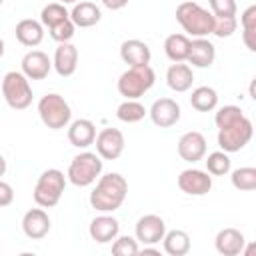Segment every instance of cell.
I'll list each match as a JSON object with an SVG mask.
<instances>
[{"mask_svg":"<svg viewBox=\"0 0 256 256\" xmlns=\"http://www.w3.org/2000/svg\"><path fill=\"white\" fill-rule=\"evenodd\" d=\"M14 34H16V40L22 46L34 48L44 40V24L38 22V20H32V18H24L16 24Z\"/></svg>","mask_w":256,"mask_h":256,"instance_id":"22","label":"cell"},{"mask_svg":"<svg viewBox=\"0 0 256 256\" xmlns=\"http://www.w3.org/2000/svg\"><path fill=\"white\" fill-rule=\"evenodd\" d=\"M120 58L128 66H146V64H150L152 52H150V48H148L146 42H142L138 38H130V40H124L122 42V46H120Z\"/></svg>","mask_w":256,"mask_h":256,"instance_id":"20","label":"cell"},{"mask_svg":"<svg viewBox=\"0 0 256 256\" xmlns=\"http://www.w3.org/2000/svg\"><path fill=\"white\" fill-rule=\"evenodd\" d=\"M12 198H14V190H12V186H10L8 182L2 180V182H0V206H2V208L10 206Z\"/></svg>","mask_w":256,"mask_h":256,"instance_id":"37","label":"cell"},{"mask_svg":"<svg viewBox=\"0 0 256 256\" xmlns=\"http://www.w3.org/2000/svg\"><path fill=\"white\" fill-rule=\"evenodd\" d=\"M248 94H250V98L256 102V76L250 80V84H248Z\"/></svg>","mask_w":256,"mask_h":256,"instance_id":"40","label":"cell"},{"mask_svg":"<svg viewBox=\"0 0 256 256\" xmlns=\"http://www.w3.org/2000/svg\"><path fill=\"white\" fill-rule=\"evenodd\" d=\"M20 66H22V72L30 80H44L50 74L54 62L48 58L46 52H42V50H30V52L24 54Z\"/></svg>","mask_w":256,"mask_h":256,"instance_id":"15","label":"cell"},{"mask_svg":"<svg viewBox=\"0 0 256 256\" xmlns=\"http://www.w3.org/2000/svg\"><path fill=\"white\" fill-rule=\"evenodd\" d=\"M68 18H70V12L66 10V6L62 2H52V4L44 6L42 12H40V22L46 28H52L54 24H58L62 20H68Z\"/></svg>","mask_w":256,"mask_h":256,"instance_id":"31","label":"cell"},{"mask_svg":"<svg viewBox=\"0 0 256 256\" xmlns=\"http://www.w3.org/2000/svg\"><path fill=\"white\" fill-rule=\"evenodd\" d=\"M214 246L222 256H238L246 246V238L238 228H222L214 238Z\"/></svg>","mask_w":256,"mask_h":256,"instance_id":"17","label":"cell"},{"mask_svg":"<svg viewBox=\"0 0 256 256\" xmlns=\"http://www.w3.org/2000/svg\"><path fill=\"white\" fill-rule=\"evenodd\" d=\"M154 82H156V74L150 68V64L130 66L126 72L120 74L116 88H118L120 96H124L126 100H138L154 86Z\"/></svg>","mask_w":256,"mask_h":256,"instance_id":"5","label":"cell"},{"mask_svg":"<svg viewBox=\"0 0 256 256\" xmlns=\"http://www.w3.org/2000/svg\"><path fill=\"white\" fill-rule=\"evenodd\" d=\"M140 252V246H138V238H132V236H118L114 242H112V254L116 256H134Z\"/></svg>","mask_w":256,"mask_h":256,"instance_id":"34","label":"cell"},{"mask_svg":"<svg viewBox=\"0 0 256 256\" xmlns=\"http://www.w3.org/2000/svg\"><path fill=\"white\" fill-rule=\"evenodd\" d=\"M208 2H210V10L216 18L236 16V12H238L236 0H208Z\"/></svg>","mask_w":256,"mask_h":256,"instance_id":"36","label":"cell"},{"mask_svg":"<svg viewBox=\"0 0 256 256\" xmlns=\"http://www.w3.org/2000/svg\"><path fill=\"white\" fill-rule=\"evenodd\" d=\"M190 44H192V40L186 34H170L164 40V52H166L168 60H172V62H184V60H188Z\"/></svg>","mask_w":256,"mask_h":256,"instance_id":"25","label":"cell"},{"mask_svg":"<svg viewBox=\"0 0 256 256\" xmlns=\"http://www.w3.org/2000/svg\"><path fill=\"white\" fill-rule=\"evenodd\" d=\"M128 194V182L118 172H108L98 178L94 190L90 192V206L98 212L118 210Z\"/></svg>","mask_w":256,"mask_h":256,"instance_id":"2","label":"cell"},{"mask_svg":"<svg viewBox=\"0 0 256 256\" xmlns=\"http://www.w3.org/2000/svg\"><path fill=\"white\" fill-rule=\"evenodd\" d=\"M178 188L188 196H204L212 190V174L198 168H186L178 174Z\"/></svg>","mask_w":256,"mask_h":256,"instance_id":"9","label":"cell"},{"mask_svg":"<svg viewBox=\"0 0 256 256\" xmlns=\"http://www.w3.org/2000/svg\"><path fill=\"white\" fill-rule=\"evenodd\" d=\"M216 58V48L210 40L206 38H194L190 44V54H188V64L194 68H210Z\"/></svg>","mask_w":256,"mask_h":256,"instance_id":"21","label":"cell"},{"mask_svg":"<svg viewBox=\"0 0 256 256\" xmlns=\"http://www.w3.org/2000/svg\"><path fill=\"white\" fill-rule=\"evenodd\" d=\"M204 162H206V170H208L212 176H224V174L230 172V166H232L230 156H228V152H224V150H216V152L208 154V158H206Z\"/></svg>","mask_w":256,"mask_h":256,"instance_id":"32","label":"cell"},{"mask_svg":"<svg viewBox=\"0 0 256 256\" xmlns=\"http://www.w3.org/2000/svg\"><path fill=\"white\" fill-rule=\"evenodd\" d=\"M134 234H136L138 242H142L144 246L158 244L166 236V222L158 214H144L142 218H138Z\"/></svg>","mask_w":256,"mask_h":256,"instance_id":"10","label":"cell"},{"mask_svg":"<svg viewBox=\"0 0 256 256\" xmlns=\"http://www.w3.org/2000/svg\"><path fill=\"white\" fill-rule=\"evenodd\" d=\"M52 228L50 216L46 214V210L40 208H30L24 216H22V232L26 238L30 240H42Z\"/></svg>","mask_w":256,"mask_h":256,"instance_id":"12","label":"cell"},{"mask_svg":"<svg viewBox=\"0 0 256 256\" xmlns=\"http://www.w3.org/2000/svg\"><path fill=\"white\" fill-rule=\"evenodd\" d=\"M214 122L218 128V146L228 154L242 150L254 134V126L250 118H246L242 108L234 104L222 106L216 112Z\"/></svg>","mask_w":256,"mask_h":256,"instance_id":"1","label":"cell"},{"mask_svg":"<svg viewBox=\"0 0 256 256\" xmlns=\"http://www.w3.org/2000/svg\"><path fill=\"white\" fill-rule=\"evenodd\" d=\"M148 114L158 128H170L180 120V106L172 98H158L152 102Z\"/></svg>","mask_w":256,"mask_h":256,"instance_id":"13","label":"cell"},{"mask_svg":"<svg viewBox=\"0 0 256 256\" xmlns=\"http://www.w3.org/2000/svg\"><path fill=\"white\" fill-rule=\"evenodd\" d=\"M230 182L240 192H252L256 190V168L254 166H240L232 172Z\"/></svg>","mask_w":256,"mask_h":256,"instance_id":"30","label":"cell"},{"mask_svg":"<svg viewBox=\"0 0 256 256\" xmlns=\"http://www.w3.org/2000/svg\"><path fill=\"white\" fill-rule=\"evenodd\" d=\"M48 32H50V38L56 40L58 44H62V42H70V40L74 38L76 24L72 22V18H68V20H62V22L54 24L52 28H48Z\"/></svg>","mask_w":256,"mask_h":256,"instance_id":"33","label":"cell"},{"mask_svg":"<svg viewBox=\"0 0 256 256\" xmlns=\"http://www.w3.org/2000/svg\"><path fill=\"white\" fill-rule=\"evenodd\" d=\"M96 126L88 118H78L68 126V142L74 148H88L96 142Z\"/></svg>","mask_w":256,"mask_h":256,"instance_id":"19","label":"cell"},{"mask_svg":"<svg viewBox=\"0 0 256 256\" xmlns=\"http://www.w3.org/2000/svg\"><path fill=\"white\" fill-rule=\"evenodd\" d=\"M66 178L62 170L58 168H48L44 170L38 180H36V186H34V202L42 208H52L60 202L62 194H64V188H66Z\"/></svg>","mask_w":256,"mask_h":256,"instance_id":"6","label":"cell"},{"mask_svg":"<svg viewBox=\"0 0 256 256\" xmlns=\"http://www.w3.org/2000/svg\"><path fill=\"white\" fill-rule=\"evenodd\" d=\"M242 254H244V256H256V242H248V244L244 246Z\"/></svg>","mask_w":256,"mask_h":256,"instance_id":"39","label":"cell"},{"mask_svg":"<svg viewBox=\"0 0 256 256\" xmlns=\"http://www.w3.org/2000/svg\"><path fill=\"white\" fill-rule=\"evenodd\" d=\"M2 96L12 110H26L32 104L30 78L24 72H6L2 78Z\"/></svg>","mask_w":256,"mask_h":256,"instance_id":"8","label":"cell"},{"mask_svg":"<svg viewBox=\"0 0 256 256\" xmlns=\"http://www.w3.org/2000/svg\"><path fill=\"white\" fill-rule=\"evenodd\" d=\"M206 154V138L202 132H196V130H190V132H184L178 140V156L184 160V162H198L202 160Z\"/></svg>","mask_w":256,"mask_h":256,"instance_id":"14","label":"cell"},{"mask_svg":"<svg viewBox=\"0 0 256 256\" xmlns=\"http://www.w3.org/2000/svg\"><path fill=\"white\" fill-rule=\"evenodd\" d=\"M38 114H40L42 124L50 130H62L72 120L70 104L64 100V96H60L56 92L44 94L38 100Z\"/></svg>","mask_w":256,"mask_h":256,"instance_id":"7","label":"cell"},{"mask_svg":"<svg viewBox=\"0 0 256 256\" xmlns=\"http://www.w3.org/2000/svg\"><path fill=\"white\" fill-rule=\"evenodd\" d=\"M190 106L198 112H212L218 106V92L210 86H198L190 94Z\"/></svg>","mask_w":256,"mask_h":256,"instance_id":"26","label":"cell"},{"mask_svg":"<svg viewBox=\"0 0 256 256\" xmlns=\"http://www.w3.org/2000/svg\"><path fill=\"white\" fill-rule=\"evenodd\" d=\"M94 144H96V152L104 160H116L124 152L126 140H124V134L118 128H104V130L98 132Z\"/></svg>","mask_w":256,"mask_h":256,"instance_id":"11","label":"cell"},{"mask_svg":"<svg viewBox=\"0 0 256 256\" xmlns=\"http://www.w3.org/2000/svg\"><path fill=\"white\" fill-rule=\"evenodd\" d=\"M240 24H242V42L250 52H256V4L248 6L242 16H240Z\"/></svg>","mask_w":256,"mask_h":256,"instance_id":"28","label":"cell"},{"mask_svg":"<svg viewBox=\"0 0 256 256\" xmlns=\"http://www.w3.org/2000/svg\"><path fill=\"white\" fill-rule=\"evenodd\" d=\"M192 82H194V72L188 64L174 62L166 70V84L174 92H188L192 88Z\"/></svg>","mask_w":256,"mask_h":256,"instance_id":"23","label":"cell"},{"mask_svg":"<svg viewBox=\"0 0 256 256\" xmlns=\"http://www.w3.org/2000/svg\"><path fill=\"white\" fill-rule=\"evenodd\" d=\"M78 68V48L70 42H62L54 50V70L58 76L68 78L76 72Z\"/></svg>","mask_w":256,"mask_h":256,"instance_id":"18","label":"cell"},{"mask_svg":"<svg viewBox=\"0 0 256 256\" xmlns=\"http://www.w3.org/2000/svg\"><path fill=\"white\" fill-rule=\"evenodd\" d=\"M164 252L170 256H184L190 252V236L184 230H170L164 236Z\"/></svg>","mask_w":256,"mask_h":256,"instance_id":"27","label":"cell"},{"mask_svg":"<svg viewBox=\"0 0 256 256\" xmlns=\"http://www.w3.org/2000/svg\"><path fill=\"white\" fill-rule=\"evenodd\" d=\"M88 232H90V238L94 242L108 244V242H112V240L118 238V234H120V222L114 216H110L108 212H102V216H96L90 222Z\"/></svg>","mask_w":256,"mask_h":256,"instance_id":"16","label":"cell"},{"mask_svg":"<svg viewBox=\"0 0 256 256\" xmlns=\"http://www.w3.org/2000/svg\"><path fill=\"white\" fill-rule=\"evenodd\" d=\"M58 2H62V4H76L78 0H58Z\"/></svg>","mask_w":256,"mask_h":256,"instance_id":"41","label":"cell"},{"mask_svg":"<svg viewBox=\"0 0 256 256\" xmlns=\"http://www.w3.org/2000/svg\"><path fill=\"white\" fill-rule=\"evenodd\" d=\"M106 8H110V10H122L126 4H128V0H100Z\"/></svg>","mask_w":256,"mask_h":256,"instance_id":"38","label":"cell"},{"mask_svg":"<svg viewBox=\"0 0 256 256\" xmlns=\"http://www.w3.org/2000/svg\"><path fill=\"white\" fill-rule=\"evenodd\" d=\"M104 158L98 152H80L72 158L70 166H68V182L78 186V188H86L90 184L96 182V178H100L102 174V162Z\"/></svg>","mask_w":256,"mask_h":256,"instance_id":"4","label":"cell"},{"mask_svg":"<svg viewBox=\"0 0 256 256\" xmlns=\"http://www.w3.org/2000/svg\"><path fill=\"white\" fill-rule=\"evenodd\" d=\"M146 114H148V110H146L144 104L138 102V100H124V102L116 108V118H118L120 122H126V124L140 122Z\"/></svg>","mask_w":256,"mask_h":256,"instance_id":"29","label":"cell"},{"mask_svg":"<svg viewBox=\"0 0 256 256\" xmlns=\"http://www.w3.org/2000/svg\"><path fill=\"white\" fill-rule=\"evenodd\" d=\"M238 28V20L236 16H224V18H216V24H214V36L218 38H228L236 32Z\"/></svg>","mask_w":256,"mask_h":256,"instance_id":"35","label":"cell"},{"mask_svg":"<svg viewBox=\"0 0 256 256\" xmlns=\"http://www.w3.org/2000/svg\"><path fill=\"white\" fill-rule=\"evenodd\" d=\"M70 18L78 28H90L100 22L102 12L94 2H76L70 10Z\"/></svg>","mask_w":256,"mask_h":256,"instance_id":"24","label":"cell"},{"mask_svg":"<svg viewBox=\"0 0 256 256\" xmlns=\"http://www.w3.org/2000/svg\"><path fill=\"white\" fill-rule=\"evenodd\" d=\"M176 20L182 30L194 38H206L214 32L216 16L202 8L198 2H182L176 8Z\"/></svg>","mask_w":256,"mask_h":256,"instance_id":"3","label":"cell"}]
</instances>
